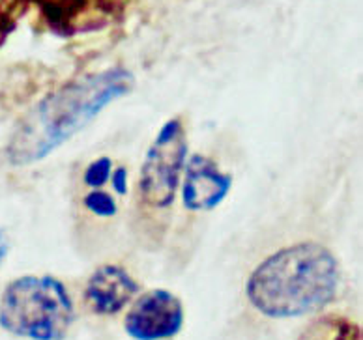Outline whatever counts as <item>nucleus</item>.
Masks as SVG:
<instances>
[{
    "instance_id": "f257e3e1",
    "label": "nucleus",
    "mask_w": 363,
    "mask_h": 340,
    "mask_svg": "<svg viewBox=\"0 0 363 340\" xmlns=\"http://www.w3.org/2000/svg\"><path fill=\"white\" fill-rule=\"evenodd\" d=\"M133 83V73L111 67L64 84L21 120L11 135L8 157L16 165L43 159L86 128L107 105L130 94Z\"/></svg>"
},
{
    "instance_id": "f03ea898",
    "label": "nucleus",
    "mask_w": 363,
    "mask_h": 340,
    "mask_svg": "<svg viewBox=\"0 0 363 340\" xmlns=\"http://www.w3.org/2000/svg\"><path fill=\"white\" fill-rule=\"evenodd\" d=\"M341 283L337 258L320 243H296L253 269L245 295L268 318H298L322 310Z\"/></svg>"
},
{
    "instance_id": "7ed1b4c3",
    "label": "nucleus",
    "mask_w": 363,
    "mask_h": 340,
    "mask_svg": "<svg viewBox=\"0 0 363 340\" xmlns=\"http://www.w3.org/2000/svg\"><path fill=\"white\" fill-rule=\"evenodd\" d=\"M75 322V307L62 280L25 275L0 295V327L30 340H64Z\"/></svg>"
},
{
    "instance_id": "20e7f679",
    "label": "nucleus",
    "mask_w": 363,
    "mask_h": 340,
    "mask_svg": "<svg viewBox=\"0 0 363 340\" xmlns=\"http://www.w3.org/2000/svg\"><path fill=\"white\" fill-rule=\"evenodd\" d=\"M186 157V129L180 118H171L160 129L140 166L139 195L146 206L165 210L174 202Z\"/></svg>"
},
{
    "instance_id": "39448f33",
    "label": "nucleus",
    "mask_w": 363,
    "mask_h": 340,
    "mask_svg": "<svg viewBox=\"0 0 363 340\" xmlns=\"http://www.w3.org/2000/svg\"><path fill=\"white\" fill-rule=\"evenodd\" d=\"M184 325V307L169 290H150L131 305L125 314V333L135 340H167Z\"/></svg>"
},
{
    "instance_id": "423d86ee",
    "label": "nucleus",
    "mask_w": 363,
    "mask_h": 340,
    "mask_svg": "<svg viewBox=\"0 0 363 340\" xmlns=\"http://www.w3.org/2000/svg\"><path fill=\"white\" fill-rule=\"evenodd\" d=\"M230 187H233V176L219 170V166L210 157L195 154L187 161L184 183H182V198L187 210L191 212L213 210L225 200Z\"/></svg>"
},
{
    "instance_id": "0eeeda50",
    "label": "nucleus",
    "mask_w": 363,
    "mask_h": 340,
    "mask_svg": "<svg viewBox=\"0 0 363 340\" xmlns=\"http://www.w3.org/2000/svg\"><path fill=\"white\" fill-rule=\"evenodd\" d=\"M139 292V284L120 266H101L92 273L84 288V301L94 314H118Z\"/></svg>"
},
{
    "instance_id": "6e6552de",
    "label": "nucleus",
    "mask_w": 363,
    "mask_h": 340,
    "mask_svg": "<svg viewBox=\"0 0 363 340\" xmlns=\"http://www.w3.org/2000/svg\"><path fill=\"white\" fill-rule=\"evenodd\" d=\"M298 340H362V329L345 316L328 314L315 319Z\"/></svg>"
},
{
    "instance_id": "1a4fd4ad",
    "label": "nucleus",
    "mask_w": 363,
    "mask_h": 340,
    "mask_svg": "<svg viewBox=\"0 0 363 340\" xmlns=\"http://www.w3.org/2000/svg\"><path fill=\"white\" fill-rule=\"evenodd\" d=\"M83 204L86 212L94 213V215L98 217H113L116 213V210H118L116 200H114L113 196L99 191V189H92L89 195L84 196Z\"/></svg>"
},
{
    "instance_id": "9d476101",
    "label": "nucleus",
    "mask_w": 363,
    "mask_h": 340,
    "mask_svg": "<svg viewBox=\"0 0 363 340\" xmlns=\"http://www.w3.org/2000/svg\"><path fill=\"white\" fill-rule=\"evenodd\" d=\"M111 172H113V161L109 157H98V159H94L84 169V186L92 187V189H99L105 181L109 180Z\"/></svg>"
},
{
    "instance_id": "9b49d317",
    "label": "nucleus",
    "mask_w": 363,
    "mask_h": 340,
    "mask_svg": "<svg viewBox=\"0 0 363 340\" xmlns=\"http://www.w3.org/2000/svg\"><path fill=\"white\" fill-rule=\"evenodd\" d=\"M111 180H113L114 191L118 195H125L128 193V170L124 166H120L114 172H111Z\"/></svg>"
},
{
    "instance_id": "f8f14e48",
    "label": "nucleus",
    "mask_w": 363,
    "mask_h": 340,
    "mask_svg": "<svg viewBox=\"0 0 363 340\" xmlns=\"http://www.w3.org/2000/svg\"><path fill=\"white\" fill-rule=\"evenodd\" d=\"M10 236H8V232H6L4 228H0V266H2V262H4L8 253H10Z\"/></svg>"
}]
</instances>
